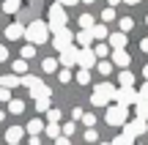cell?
<instances>
[{"label": "cell", "mask_w": 148, "mask_h": 145, "mask_svg": "<svg viewBox=\"0 0 148 145\" xmlns=\"http://www.w3.org/2000/svg\"><path fill=\"white\" fill-rule=\"evenodd\" d=\"M140 49H143V52H148V38H143V41H140Z\"/></svg>", "instance_id": "obj_47"}, {"label": "cell", "mask_w": 148, "mask_h": 145, "mask_svg": "<svg viewBox=\"0 0 148 145\" xmlns=\"http://www.w3.org/2000/svg\"><path fill=\"white\" fill-rule=\"evenodd\" d=\"M90 36H93V41H101V38H107V36H110V33H107V25H104V22L93 25V27H90Z\"/></svg>", "instance_id": "obj_16"}, {"label": "cell", "mask_w": 148, "mask_h": 145, "mask_svg": "<svg viewBox=\"0 0 148 145\" xmlns=\"http://www.w3.org/2000/svg\"><path fill=\"white\" fill-rule=\"evenodd\" d=\"M55 145H71V142H69V137H63V134H60L58 140H55Z\"/></svg>", "instance_id": "obj_45"}, {"label": "cell", "mask_w": 148, "mask_h": 145, "mask_svg": "<svg viewBox=\"0 0 148 145\" xmlns=\"http://www.w3.org/2000/svg\"><path fill=\"white\" fill-rule=\"evenodd\" d=\"M30 96L33 99H49V96H52V91H49L44 82H36V85L30 88Z\"/></svg>", "instance_id": "obj_14"}, {"label": "cell", "mask_w": 148, "mask_h": 145, "mask_svg": "<svg viewBox=\"0 0 148 145\" xmlns=\"http://www.w3.org/2000/svg\"><path fill=\"white\" fill-rule=\"evenodd\" d=\"M93 25H96V19L90 14H82V16H79V27H82V30H90Z\"/></svg>", "instance_id": "obj_25"}, {"label": "cell", "mask_w": 148, "mask_h": 145, "mask_svg": "<svg viewBox=\"0 0 148 145\" xmlns=\"http://www.w3.org/2000/svg\"><path fill=\"white\" fill-rule=\"evenodd\" d=\"M112 99H115V88H112L110 82H99L93 96H90V104H93V107H107Z\"/></svg>", "instance_id": "obj_2"}, {"label": "cell", "mask_w": 148, "mask_h": 145, "mask_svg": "<svg viewBox=\"0 0 148 145\" xmlns=\"http://www.w3.org/2000/svg\"><path fill=\"white\" fill-rule=\"evenodd\" d=\"M47 16H49V19H47V27H49L52 33L63 30L66 22H69V19H66V8H63V5H58V3L49 5V14H47Z\"/></svg>", "instance_id": "obj_3"}, {"label": "cell", "mask_w": 148, "mask_h": 145, "mask_svg": "<svg viewBox=\"0 0 148 145\" xmlns=\"http://www.w3.org/2000/svg\"><path fill=\"white\" fill-rule=\"evenodd\" d=\"M58 60H55V58H44V63H41V69L44 71H47V74H52V71H58Z\"/></svg>", "instance_id": "obj_24"}, {"label": "cell", "mask_w": 148, "mask_h": 145, "mask_svg": "<svg viewBox=\"0 0 148 145\" xmlns=\"http://www.w3.org/2000/svg\"><path fill=\"white\" fill-rule=\"evenodd\" d=\"M82 115H85V112H82L79 107H74V110H71V120H82Z\"/></svg>", "instance_id": "obj_41"}, {"label": "cell", "mask_w": 148, "mask_h": 145, "mask_svg": "<svg viewBox=\"0 0 148 145\" xmlns=\"http://www.w3.org/2000/svg\"><path fill=\"white\" fill-rule=\"evenodd\" d=\"M36 82H41V80H38V77H33V74H25V77H19V85H25L27 91H30V88L36 85Z\"/></svg>", "instance_id": "obj_26"}, {"label": "cell", "mask_w": 148, "mask_h": 145, "mask_svg": "<svg viewBox=\"0 0 148 145\" xmlns=\"http://www.w3.org/2000/svg\"><path fill=\"white\" fill-rule=\"evenodd\" d=\"M132 27H134V19H132V16H123V19H121V33H129Z\"/></svg>", "instance_id": "obj_33"}, {"label": "cell", "mask_w": 148, "mask_h": 145, "mask_svg": "<svg viewBox=\"0 0 148 145\" xmlns=\"http://www.w3.org/2000/svg\"><path fill=\"white\" fill-rule=\"evenodd\" d=\"M107 123L110 126H126L129 120V107H121V104H112V107H107Z\"/></svg>", "instance_id": "obj_4"}, {"label": "cell", "mask_w": 148, "mask_h": 145, "mask_svg": "<svg viewBox=\"0 0 148 145\" xmlns=\"http://www.w3.org/2000/svg\"><path fill=\"white\" fill-rule=\"evenodd\" d=\"M30 145H41V140L38 137H30Z\"/></svg>", "instance_id": "obj_49"}, {"label": "cell", "mask_w": 148, "mask_h": 145, "mask_svg": "<svg viewBox=\"0 0 148 145\" xmlns=\"http://www.w3.org/2000/svg\"><path fill=\"white\" fill-rule=\"evenodd\" d=\"M58 5H74V3H79V0H55Z\"/></svg>", "instance_id": "obj_46"}, {"label": "cell", "mask_w": 148, "mask_h": 145, "mask_svg": "<svg viewBox=\"0 0 148 145\" xmlns=\"http://www.w3.org/2000/svg\"><path fill=\"white\" fill-rule=\"evenodd\" d=\"M118 82H121V88H132V85H134V74L123 69L121 74H118Z\"/></svg>", "instance_id": "obj_20"}, {"label": "cell", "mask_w": 148, "mask_h": 145, "mask_svg": "<svg viewBox=\"0 0 148 145\" xmlns=\"http://www.w3.org/2000/svg\"><path fill=\"white\" fill-rule=\"evenodd\" d=\"M25 38L36 47V44H47L49 41V27H47V22H41V19H36V22H30V25L25 27Z\"/></svg>", "instance_id": "obj_1"}, {"label": "cell", "mask_w": 148, "mask_h": 145, "mask_svg": "<svg viewBox=\"0 0 148 145\" xmlns=\"http://www.w3.org/2000/svg\"><path fill=\"white\" fill-rule=\"evenodd\" d=\"M123 3H129V5H137V3H140V0H123Z\"/></svg>", "instance_id": "obj_50"}, {"label": "cell", "mask_w": 148, "mask_h": 145, "mask_svg": "<svg viewBox=\"0 0 148 145\" xmlns=\"http://www.w3.org/2000/svg\"><path fill=\"white\" fill-rule=\"evenodd\" d=\"M93 55H96V58H107V55H110V47H107V44H96Z\"/></svg>", "instance_id": "obj_29"}, {"label": "cell", "mask_w": 148, "mask_h": 145, "mask_svg": "<svg viewBox=\"0 0 148 145\" xmlns=\"http://www.w3.org/2000/svg\"><path fill=\"white\" fill-rule=\"evenodd\" d=\"M19 5H22V0H5V3H3V11H5V14H16Z\"/></svg>", "instance_id": "obj_23"}, {"label": "cell", "mask_w": 148, "mask_h": 145, "mask_svg": "<svg viewBox=\"0 0 148 145\" xmlns=\"http://www.w3.org/2000/svg\"><path fill=\"white\" fill-rule=\"evenodd\" d=\"M112 145H134V137H129L126 131H123V134H118L115 140H112Z\"/></svg>", "instance_id": "obj_28"}, {"label": "cell", "mask_w": 148, "mask_h": 145, "mask_svg": "<svg viewBox=\"0 0 148 145\" xmlns=\"http://www.w3.org/2000/svg\"><path fill=\"white\" fill-rule=\"evenodd\" d=\"M107 3H110V8H115L118 3H123V0H107Z\"/></svg>", "instance_id": "obj_48"}, {"label": "cell", "mask_w": 148, "mask_h": 145, "mask_svg": "<svg viewBox=\"0 0 148 145\" xmlns=\"http://www.w3.org/2000/svg\"><path fill=\"white\" fill-rule=\"evenodd\" d=\"M60 134H63V137H71V134H74V120H71V123H63V126H60Z\"/></svg>", "instance_id": "obj_39"}, {"label": "cell", "mask_w": 148, "mask_h": 145, "mask_svg": "<svg viewBox=\"0 0 148 145\" xmlns=\"http://www.w3.org/2000/svg\"><path fill=\"white\" fill-rule=\"evenodd\" d=\"M3 60H8V49H5L3 44H0V63H3Z\"/></svg>", "instance_id": "obj_44"}, {"label": "cell", "mask_w": 148, "mask_h": 145, "mask_svg": "<svg viewBox=\"0 0 148 145\" xmlns=\"http://www.w3.org/2000/svg\"><path fill=\"white\" fill-rule=\"evenodd\" d=\"M77 58H79V49L71 44L69 49H63V52H60V60H58V63L63 66V69H71V66H77Z\"/></svg>", "instance_id": "obj_8"}, {"label": "cell", "mask_w": 148, "mask_h": 145, "mask_svg": "<svg viewBox=\"0 0 148 145\" xmlns=\"http://www.w3.org/2000/svg\"><path fill=\"white\" fill-rule=\"evenodd\" d=\"M0 101H11V91H5V88H0Z\"/></svg>", "instance_id": "obj_42"}, {"label": "cell", "mask_w": 148, "mask_h": 145, "mask_svg": "<svg viewBox=\"0 0 148 145\" xmlns=\"http://www.w3.org/2000/svg\"><path fill=\"white\" fill-rule=\"evenodd\" d=\"M115 19V8H110V5H107L104 11H101V22H112Z\"/></svg>", "instance_id": "obj_34"}, {"label": "cell", "mask_w": 148, "mask_h": 145, "mask_svg": "<svg viewBox=\"0 0 148 145\" xmlns=\"http://www.w3.org/2000/svg\"><path fill=\"white\" fill-rule=\"evenodd\" d=\"M107 41H110V47L112 49H126V33H110V36H107Z\"/></svg>", "instance_id": "obj_13"}, {"label": "cell", "mask_w": 148, "mask_h": 145, "mask_svg": "<svg viewBox=\"0 0 148 145\" xmlns=\"http://www.w3.org/2000/svg\"><path fill=\"white\" fill-rule=\"evenodd\" d=\"M8 112L11 115H22L25 112V101H22V99H11L8 101Z\"/></svg>", "instance_id": "obj_19"}, {"label": "cell", "mask_w": 148, "mask_h": 145, "mask_svg": "<svg viewBox=\"0 0 148 145\" xmlns=\"http://www.w3.org/2000/svg\"><path fill=\"white\" fill-rule=\"evenodd\" d=\"M137 99H140V93L134 91V88H118L112 101H118L121 107H129V104H137Z\"/></svg>", "instance_id": "obj_6"}, {"label": "cell", "mask_w": 148, "mask_h": 145, "mask_svg": "<svg viewBox=\"0 0 148 145\" xmlns=\"http://www.w3.org/2000/svg\"><path fill=\"white\" fill-rule=\"evenodd\" d=\"M123 131H126L129 137H140V134H145V131H148V120H145V118H134V120H126Z\"/></svg>", "instance_id": "obj_7"}, {"label": "cell", "mask_w": 148, "mask_h": 145, "mask_svg": "<svg viewBox=\"0 0 148 145\" xmlns=\"http://www.w3.org/2000/svg\"><path fill=\"white\" fill-rule=\"evenodd\" d=\"M19 85V77L16 74H3L0 77V88H5V91H11V88H16Z\"/></svg>", "instance_id": "obj_17"}, {"label": "cell", "mask_w": 148, "mask_h": 145, "mask_svg": "<svg viewBox=\"0 0 148 145\" xmlns=\"http://www.w3.org/2000/svg\"><path fill=\"white\" fill-rule=\"evenodd\" d=\"M77 66H82L85 71H90L96 66V55H93V49H79V58H77Z\"/></svg>", "instance_id": "obj_9"}, {"label": "cell", "mask_w": 148, "mask_h": 145, "mask_svg": "<svg viewBox=\"0 0 148 145\" xmlns=\"http://www.w3.org/2000/svg\"><path fill=\"white\" fill-rule=\"evenodd\" d=\"M3 118H5V112H3V110H0V120H3Z\"/></svg>", "instance_id": "obj_53"}, {"label": "cell", "mask_w": 148, "mask_h": 145, "mask_svg": "<svg viewBox=\"0 0 148 145\" xmlns=\"http://www.w3.org/2000/svg\"><path fill=\"white\" fill-rule=\"evenodd\" d=\"M71 41H74V33L69 30V27H63V30L52 33V47L58 49V52H63V49H69V47H71Z\"/></svg>", "instance_id": "obj_5"}, {"label": "cell", "mask_w": 148, "mask_h": 145, "mask_svg": "<svg viewBox=\"0 0 148 145\" xmlns=\"http://www.w3.org/2000/svg\"><path fill=\"white\" fill-rule=\"evenodd\" d=\"M77 82H79V85H88V82H90V71L79 69V71H77Z\"/></svg>", "instance_id": "obj_32"}, {"label": "cell", "mask_w": 148, "mask_h": 145, "mask_svg": "<svg viewBox=\"0 0 148 145\" xmlns=\"http://www.w3.org/2000/svg\"><path fill=\"white\" fill-rule=\"evenodd\" d=\"M22 137H25V129H22V126H11V129L5 131V142L8 145H19Z\"/></svg>", "instance_id": "obj_12"}, {"label": "cell", "mask_w": 148, "mask_h": 145, "mask_svg": "<svg viewBox=\"0 0 148 145\" xmlns=\"http://www.w3.org/2000/svg\"><path fill=\"white\" fill-rule=\"evenodd\" d=\"M134 107H137V118H145L148 120V99H137Z\"/></svg>", "instance_id": "obj_22"}, {"label": "cell", "mask_w": 148, "mask_h": 145, "mask_svg": "<svg viewBox=\"0 0 148 145\" xmlns=\"http://www.w3.org/2000/svg\"><path fill=\"white\" fill-rule=\"evenodd\" d=\"M77 44H79V49H88L90 44H93V36H90V30H79V33H77Z\"/></svg>", "instance_id": "obj_18"}, {"label": "cell", "mask_w": 148, "mask_h": 145, "mask_svg": "<svg viewBox=\"0 0 148 145\" xmlns=\"http://www.w3.org/2000/svg\"><path fill=\"white\" fill-rule=\"evenodd\" d=\"M143 77H145V80H148V66H145V69H143Z\"/></svg>", "instance_id": "obj_51"}, {"label": "cell", "mask_w": 148, "mask_h": 145, "mask_svg": "<svg viewBox=\"0 0 148 145\" xmlns=\"http://www.w3.org/2000/svg\"><path fill=\"white\" fill-rule=\"evenodd\" d=\"M36 110L38 112H47L49 110V99H36Z\"/></svg>", "instance_id": "obj_36"}, {"label": "cell", "mask_w": 148, "mask_h": 145, "mask_svg": "<svg viewBox=\"0 0 148 145\" xmlns=\"http://www.w3.org/2000/svg\"><path fill=\"white\" fill-rule=\"evenodd\" d=\"M140 99H148V80L143 82V88H140Z\"/></svg>", "instance_id": "obj_43"}, {"label": "cell", "mask_w": 148, "mask_h": 145, "mask_svg": "<svg viewBox=\"0 0 148 145\" xmlns=\"http://www.w3.org/2000/svg\"><path fill=\"white\" fill-rule=\"evenodd\" d=\"M44 131H47V137H52V140H58V137H60V126L58 123H47V126H44Z\"/></svg>", "instance_id": "obj_27"}, {"label": "cell", "mask_w": 148, "mask_h": 145, "mask_svg": "<svg viewBox=\"0 0 148 145\" xmlns=\"http://www.w3.org/2000/svg\"><path fill=\"white\" fill-rule=\"evenodd\" d=\"M33 55H36V47H33V44H25V47H22V60H30Z\"/></svg>", "instance_id": "obj_31"}, {"label": "cell", "mask_w": 148, "mask_h": 145, "mask_svg": "<svg viewBox=\"0 0 148 145\" xmlns=\"http://www.w3.org/2000/svg\"><path fill=\"white\" fill-rule=\"evenodd\" d=\"M96 69H99V74H110V71H112V63H110V60H99V63H96Z\"/></svg>", "instance_id": "obj_30"}, {"label": "cell", "mask_w": 148, "mask_h": 145, "mask_svg": "<svg viewBox=\"0 0 148 145\" xmlns=\"http://www.w3.org/2000/svg\"><path fill=\"white\" fill-rule=\"evenodd\" d=\"M44 126H47V123H44L41 118H33L30 123L25 126V131H27V134H30V137H38V131H44Z\"/></svg>", "instance_id": "obj_15"}, {"label": "cell", "mask_w": 148, "mask_h": 145, "mask_svg": "<svg viewBox=\"0 0 148 145\" xmlns=\"http://www.w3.org/2000/svg\"><path fill=\"white\" fill-rule=\"evenodd\" d=\"M104 145H112V142H104Z\"/></svg>", "instance_id": "obj_54"}, {"label": "cell", "mask_w": 148, "mask_h": 145, "mask_svg": "<svg viewBox=\"0 0 148 145\" xmlns=\"http://www.w3.org/2000/svg\"><path fill=\"white\" fill-rule=\"evenodd\" d=\"M112 66H121V69H126L129 63H132V58H129V52L126 49H112V60H110Z\"/></svg>", "instance_id": "obj_11"}, {"label": "cell", "mask_w": 148, "mask_h": 145, "mask_svg": "<svg viewBox=\"0 0 148 145\" xmlns=\"http://www.w3.org/2000/svg\"><path fill=\"white\" fill-rule=\"evenodd\" d=\"M3 3H5V0H3Z\"/></svg>", "instance_id": "obj_56"}, {"label": "cell", "mask_w": 148, "mask_h": 145, "mask_svg": "<svg viewBox=\"0 0 148 145\" xmlns=\"http://www.w3.org/2000/svg\"><path fill=\"white\" fill-rule=\"evenodd\" d=\"M79 3H96V0H79Z\"/></svg>", "instance_id": "obj_52"}, {"label": "cell", "mask_w": 148, "mask_h": 145, "mask_svg": "<svg viewBox=\"0 0 148 145\" xmlns=\"http://www.w3.org/2000/svg\"><path fill=\"white\" fill-rule=\"evenodd\" d=\"M58 80L63 82V85H66V82H71V69H63V71H58Z\"/></svg>", "instance_id": "obj_38"}, {"label": "cell", "mask_w": 148, "mask_h": 145, "mask_svg": "<svg viewBox=\"0 0 148 145\" xmlns=\"http://www.w3.org/2000/svg\"><path fill=\"white\" fill-rule=\"evenodd\" d=\"M82 123L88 126V129H93V126H96V115H90V112H85V115H82Z\"/></svg>", "instance_id": "obj_37"}, {"label": "cell", "mask_w": 148, "mask_h": 145, "mask_svg": "<svg viewBox=\"0 0 148 145\" xmlns=\"http://www.w3.org/2000/svg\"><path fill=\"white\" fill-rule=\"evenodd\" d=\"M5 38H8V41H19V38H25V25H19V22L8 25V27H5Z\"/></svg>", "instance_id": "obj_10"}, {"label": "cell", "mask_w": 148, "mask_h": 145, "mask_svg": "<svg viewBox=\"0 0 148 145\" xmlns=\"http://www.w3.org/2000/svg\"><path fill=\"white\" fill-rule=\"evenodd\" d=\"M11 69H14L16 77H25V74H27V60H22V58L14 60V66H11Z\"/></svg>", "instance_id": "obj_21"}, {"label": "cell", "mask_w": 148, "mask_h": 145, "mask_svg": "<svg viewBox=\"0 0 148 145\" xmlns=\"http://www.w3.org/2000/svg\"><path fill=\"white\" fill-rule=\"evenodd\" d=\"M47 120H49V123H58V120H60V110H52V107H49L47 110Z\"/></svg>", "instance_id": "obj_35"}, {"label": "cell", "mask_w": 148, "mask_h": 145, "mask_svg": "<svg viewBox=\"0 0 148 145\" xmlns=\"http://www.w3.org/2000/svg\"><path fill=\"white\" fill-rule=\"evenodd\" d=\"M145 22H148V16H145Z\"/></svg>", "instance_id": "obj_55"}, {"label": "cell", "mask_w": 148, "mask_h": 145, "mask_svg": "<svg viewBox=\"0 0 148 145\" xmlns=\"http://www.w3.org/2000/svg\"><path fill=\"white\" fill-rule=\"evenodd\" d=\"M96 140H99V131H96V129H88V131H85V142H96Z\"/></svg>", "instance_id": "obj_40"}]
</instances>
